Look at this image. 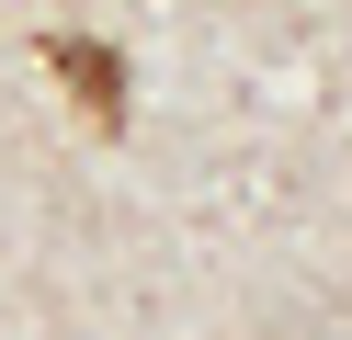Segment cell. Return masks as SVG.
Returning <instances> with one entry per match:
<instances>
[{
    "label": "cell",
    "instance_id": "6da1fadb",
    "mask_svg": "<svg viewBox=\"0 0 352 340\" xmlns=\"http://www.w3.org/2000/svg\"><path fill=\"white\" fill-rule=\"evenodd\" d=\"M46 68L69 80V102L91 113L102 136H125V57H114V45H91V34H46Z\"/></svg>",
    "mask_w": 352,
    "mask_h": 340
}]
</instances>
